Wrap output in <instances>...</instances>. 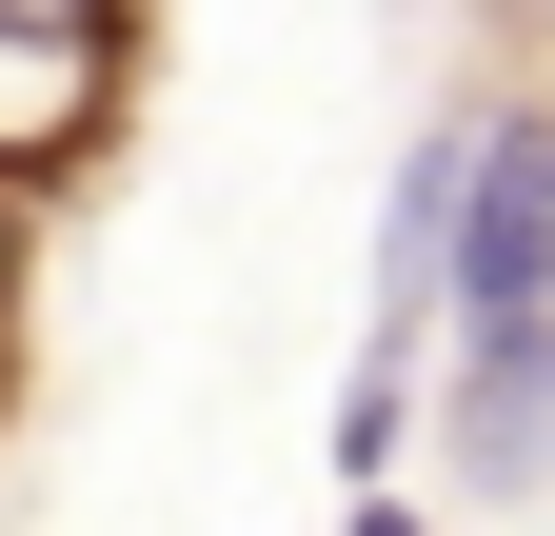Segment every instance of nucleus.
Here are the masks:
<instances>
[{"mask_svg": "<svg viewBox=\"0 0 555 536\" xmlns=\"http://www.w3.org/2000/svg\"><path fill=\"white\" fill-rule=\"evenodd\" d=\"M516 21H555V0H516Z\"/></svg>", "mask_w": 555, "mask_h": 536, "instance_id": "obj_7", "label": "nucleus"}, {"mask_svg": "<svg viewBox=\"0 0 555 536\" xmlns=\"http://www.w3.org/2000/svg\"><path fill=\"white\" fill-rule=\"evenodd\" d=\"M555 477V318H476L456 339V497Z\"/></svg>", "mask_w": 555, "mask_h": 536, "instance_id": "obj_3", "label": "nucleus"}, {"mask_svg": "<svg viewBox=\"0 0 555 536\" xmlns=\"http://www.w3.org/2000/svg\"><path fill=\"white\" fill-rule=\"evenodd\" d=\"M139 80H159V0H0V199L60 219L139 140Z\"/></svg>", "mask_w": 555, "mask_h": 536, "instance_id": "obj_1", "label": "nucleus"}, {"mask_svg": "<svg viewBox=\"0 0 555 536\" xmlns=\"http://www.w3.org/2000/svg\"><path fill=\"white\" fill-rule=\"evenodd\" d=\"M397 437H416V378H397V358H358V397H337V477L377 497V477H397Z\"/></svg>", "mask_w": 555, "mask_h": 536, "instance_id": "obj_4", "label": "nucleus"}, {"mask_svg": "<svg viewBox=\"0 0 555 536\" xmlns=\"http://www.w3.org/2000/svg\"><path fill=\"white\" fill-rule=\"evenodd\" d=\"M476 318H555V100L456 119V339Z\"/></svg>", "mask_w": 555, "mask_h": 536, "instance_id": "obj_2", "label": "nucleus"}, {"mask_svg": "<svg viewBox=\"0 0 555 536\" xmlns=\"http://www.w3.org/2000/svg\"><path fill=\"white\" fill-rule=\"evenodd\" d=\"M21 358H40V219L0 199V437H21Z\"/></svg>", "mask_w": 555, "mask_h": 536, "instance_id": "obj_5", "label": "nucleus"}, {"mask_svg": "<svg viewBox=\"0 0 555 536\" xmlns=\"http://www.w3.org/2000/svg\"><path fill=\"white\" fill-rule=\"evenodd\" d=\"M337 536H437V516H416V497H358V516H337Z\"/></svg>", "mask_w": 555, "mask_h": 536, "instance_id": "obj_6", "label": "nucleus"}]
</instances>
